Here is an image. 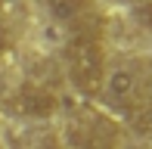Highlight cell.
<instances>
[{
	"label": "cell",
	"instance_id": "obj_1",
	"mask_svg": "<svg viewBox=\"0 0 152 149\" xmlns=\"http://www.w3.org/2000/svg\"><path fill=\"white\" fill-rule=\"evenodd\" d=\"M65 62H68V78L84 96H99L102 81H106V53L96 34L78 31L65 47Z\"/></svg>",
	"mask_w": 152,
	"mask_h": 149
},
{
	"label": "cell",
	"instance_id": "obj_8",
	"mask_svg": "<svg viewBox=\"0 0 152 149\" xmlns=\"http://www.w3.org/2000/svg\"><path fill=\"white\" fill-rule=\"evenodd\" d=\"M0 3H3V0H0Z\"/></svg>",
	"mask_w": 152,
	"mask_h": 149
},
{
	"label": "cell",
	"instance_id": "obj_4",
	"mask_svg": "<svg viewBox=\"0 0 152 149\" xmlns=\"http://www.w3.org/2000/svg\"><path fill=\"white\" fill-rule=\"evenodd\" d=\"M10 106L19 115H25V118H50V115L56 112V99H53V93H47L44 87H34V84L19 87V90L12 93Z\"/></svg>",
	"mask_w": 152,
	"mask_h": 149
},
{
	"label": "cell",
	"instance_id": "obj_2",
	"mask_svg": "<svg viewBox=\"0 0 152 149\" xmlns=\"http://www.w3.org/2000/svg\"><path fill=\"white\" fill-rule=\"evenodd\" d=\"M68 140L75 149H118V127L99 115H84L68 124Z\"/></svg>",
	"mask_w": 152,
	"mask_h": 149
},
{
	"label": "cell",
	"instance_id": "obj_5",
	"mask_svg": "<svg viewBox=\"0 0 152 149\" xmlns=\"http://www.w3.org/2000/svg\"><path fill=\"white\" fill-rule=\"evenodd\" d=\"M53 19H62V22H75L81 12L87 9V0H47Z\"/></svg>",
	"mask_w": 152,
	"mask_h": 149
},
{
	"label": "cell",
	"instance_id": "obj_3",
	"mask_svg": "<svg viewBox=\"0 0 152 149\" xmlns=\"http://www.w3.org/2000/svg\"><path fill=\"white\" fill-rule=\"evenodd\" d=\"M102 96H106V103H112L115 109H124L130 112L137 103H143V87H140V74L134 69H115L106 74V81H102Z\"/></svg>",
	"mask_w": 152,
	"mask_h": 149
},
{
	"label": "cell",
	"instance_id": "obj_7",
	"mask_svg": "<svg viewBox=\"0 0 152 149\" xmlns=\"http://www.w3.org/2000/svg\"><path fill=\"white\" fill-rule=\"evenodd\" d=\"M149 103H152V81H149Z\"/></svg>",
	"mask_w": 152,
	"mask_h": 149
},
{
	"label": "cell",
	"instance_id": "obj_6",
	"mask_svg": "<svg viewBox=\"0 0 152 149\" xmlns=\"http://www.w3.org/2000/svg\"><path fill=\"white\" fill-rule=\"evenodd\" d=\"M130 118V127H134L137 134H143V137H152V103H137L134 109L127 112Z\"/></svg>",
	"mask_w": 152,
	"mask_h": 149
}]
</instances>
